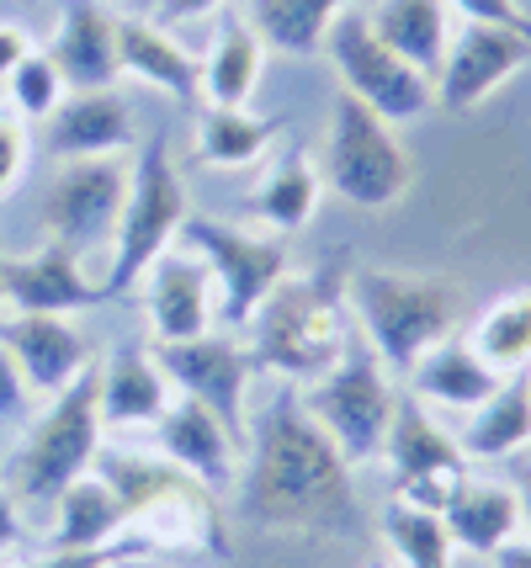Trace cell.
Here are the masks:
<instances>
[{"label":"cell","instance_id":"30","mask_svg":"<svg viewBox=\"0 0 531 568\" xmlns=\"http://www.w3.org/2000/svg\"><path fill=\"white\" fill-rule=\"evenodd\" d=\"M319 197H325V175H319V165L298 149V154H282L277 165L266 171V181L255 186L251 207L272 234H298V229L314 223Z\"/></svg>","mask_w":531,"mask_h":568},{"label":"cell","instance_id":"29","mask_svg":"<svg viewBox=\"0 0 531 568\" xmlns=\"http://www.w3.org/2000/svg\"><path fill=\"white\" fill-rule=\"evenodd\" d=\"M53 510H59L53 516V552H85V547L123 537V505L96 468L80 473L75 484L53 499Z\"/></svg>","mask_w":531,"mask_h":568},{"label":"cell","instance_id":"38","mask_svg":"<svg viewBox=\"0 0 531 568\" xmlns=\"http://www.w3.org/2000/svg\"><path fill=\"white\" fill-rule=\"evenodd\" d=\"M27 409V383H22V367L11 362V351L0 346V420L22 415Z\"/></svg>","mask_w":531,"mask_h":568},{"label":"cell","instance_id":"43","mask_svg":"<svg viewBox=\"0 0 531 568\" xmlns=\"http://www.w3.org/2000/svg\"><path fill=\"white\" fill-rule=\"evenodd\" d=\"M515 495H521V520H527V526H531V478H527V484H521V489H515Z\"/></svg>","mask_w":531,"mask_h":568},{"label":"cell","instance_id":"34","mask_svg":"<svg viewBox=\"0 0 531 568\" xmlns=\"http://www.w3.org/2000/svg\"><path fill=\"white\" fill-rule=\"evenodd\" d=\"M6 91H11V112L27 118V123H32V118H43V123H49L53 112H59V101L70 97V85H64L59 64H53L49 53H38V49L6 74Z\"/></svg>","mask_w":531,"mask_h":568},{"label":"cell","instance_id":"28","mask_svg":"<svg viewBox=\"0 0 531 568\" xmlns=\"http://www.w3.org/2000/svg\"><path fill=\"white\" fill-rule=\"evenodd\" d=\"M287 133V118H255L251 106H207L197 118V154L213 171H245L255 160H266V149Z\"/></svg>","mask_w":531,"mask_h":568},{"label":"cell","instance_id":"41","mask_svg":"<svg viewBox=\"0 0 531 568\" xmlns=\"http://www.w3.org/2000/svg\"><path fill=\"white\" fill-rule=\"evenodd\" d=\"M22 547V516H17V495L0 484V558Z\"/></svg>","mask_w":531,"mask_h":568},{"label":"cell","instance_id":"47","mask_svg":"<svg viewBox=\"0 0 531 568\" xmlns=\"http://www.w3.org/2000/svg\"><path fill=\"white\" fill-rule=\"evenodd\" d=\"M372 568H388V564H372Z\"/></svg>","mask_w":531,"mask_h":568},{"label":"cell","instance_id":"32","mask_svg":"<svg viewBox=\"0 0 531 568\" xmlns=\"http://www.w3.org/2000/svg\"><path fill=\"white\" fill-rule=\"evenodd\" d=\"M346 6L351 0H255V32L266 49L308 59V53L325 49L329 27Z\"/></svg>","mask_w":531,"mask_h":568},{"label":"cell","instance_id":"46","mask_svg":"<svg viewBox=\"0 0 531 568\" xmlns=\"http://www.w3.org/2000/svg\"><path fill=\"white\" fill-rule=\"evenodd\" d=\"M527 383H531V367H527Z\"/></svg>","mask_w":531,"mask_h":568},{"label":"cell","instance_id":"33","mask_svg":"<svg viewBox=\"0 0 531 568\" xmlns=\"http://www.w3.org/2000/svg\"><path fill=\"white\" fill-rule=\"evenodd\" d=\"M382 537L394 547L399 568H452L457 542H452V531H447V520H441V510L394 499L382 510Z\"/></svg>","mask_w":531,"mask_h":568},{"label":"cell","instance_id":"4","mask_svg":"<svg viewBox=\"0 0 531 568\" xmlns=\"http://www.w3.org/2000/svg\"><path fill=\"white\" fill-rule=\"evenodd\" d=\"M251 329V356L255 372H277L287 383H319L335 372L356 346V324L346 308V282L329 272L308 276H282L277 293L255 308Z\"/></svg>","mask_w":531,"mask_h":568},{"label":"cell","instance_id":"18","mask_svg":"<svg viewBox=\"0 0 531 568\" xmlns=\"http://www.w3.org/2000/svg\"><path fill=\"white\" fill-rule=\"evenodd\" d=\"M139 282H144V314H150L154 346L197 341L213 329V276L192 250H165Z\"/></svg>","mask_w":531,"mask_h":568},{"label":"cell","instance_id":"14","mask_svg":"<svg viewBox=\"0 0 531 568\" xmlns=\"http://www.w3.org/2000/svg\"><path fill=\"white\" fill-rule=\"evenodd\" d=\"M527 64H531V38L506 32V27L468 22L462 32H452L441 70L430 74L436 106H441L447 118H462V112L483 106V101L506 85L510 74H521Z\"/></svg>","mask_w":531,"mask_h":568},{"label":"cell","instance_id":"23","mask_svg":"<svg viewBox=\"0 0 531 568\" xmlns=\"http://www.w3.org/2000/svg\"><path fill=\"white\" fill-rule=\"evenodd\" d=\"M171 377L160 372L154 351L144 346H118L102 362V425H154L171 409Z\"/></svg>","mask_w":531,"mask_h":568},{"label":"cell","instance_id":"21","mask_svg":"<svg viewBox=\"0 0 531 568\" xmlns=\"http://www.w3.org/2000/svg\"><path fill=\"white\" fill-rule=\"evenodd\" d=\"M409 388L420 404H436V409H457V415H468V409H479L483 398L494 394L506 377L483 362L479 351L468 346V335H447L441 346H430L415 367L405 372Z\"/></svg>","mask_w":531,"mask_h":568},{"label":"cell","instance_id":"22","mask_svg":"<svg viewBox=\"0 0 531 568\" xmlns=\"http://www.w3.org/2000/svg\"><path fill=\"white\" fill-rule=\"evenodd\" d=\"M441 520H447L452 542L479 552V558H494L527 526L521 520V495L510 484H494V478H462L452 489V499H447Z\"/></svg>","mask_w":531,"mask_h":568},{"label":"cell","instance_id":"25","mask_svg":"<svg viewBox=\"0 0 531 568\" xmlns=\"http://www.w3.org/2000/svg\"><path fill=\"white\" fill-rule=\"evenodd\" d=\"M367 27L420 74L441 70L447 43H452V11H447V0H378Z\"/></svg>","mask_w":531,"mask_h":568},{"label":"cell","instance_id":"27","mask_svg":"<svg viewBox=\"0 0 531 568\" xmlns=\"http://www.w3.org/2000/svg\"><path fill=\"white\" fill-rule=\"evenodd\" d=\"M531 446V383L527 372L506 377L479 409H468V430H462V452L468 463H489V457H515Z\"/></svg>","mask_w":531,"mask_h":568},{"label":"cell","instance_id":"48","mask_svg":"<svg viewBox=\"0 0 531 568\" xmlns=\"http://www.w3.org/2000/svg\"><path fill=\"white\" fill-rule=\"evenodd\" d=\"M0 564H6V558H0Z\"/></svg>","mask_w":531,"mask_h":568},{"label":"cell","instance_id":"39","mask_svg":"<svg viewBox=\"0 0 531 568\" xmlns=\"http://www.w3.org/2000/svg\"><path fill=\"white\" fill-rule=\"evenodd\" d=\"M224 0H154V22L160 27H181V22H197V17H213Z\"/></svg>","mask_w":531,"mask_h":568},{"label":"cell","instance_id":"3","mask_svg":"<svg viewBox=\"0 0 531 568\" xmlns=\"http://www.w3.org/2000/svg\"><path fill=\"white\" fill-rule=\"evenodd\" d=\"M346 308L367 351L388 372H409L462 324V287L441 272L361 266L346 276Z\"/></svg>","mask_w":531,"mask_h":568},{"label":"cell","instance_id":"19","mask_svg":"<svg viewBox=\"0 0 531 568\" xmlns=\"http://www.w3.org/2000/svg\"><path fill=\"white\" fill-rule=\"evenodd\" d=\"M49 59L70 91H112L123 80L118 64V17L102 0H64Z\"/></svg>","mask_w":531,"mask_h":568},{"label":"cell","instance_id":"10","mask_svg":"<svg viewBox=\"0 0 531 568\" xmlns=\"http://www.w3.org/2000/svg\"><path fill=\"white\" fill-rule=\"evenodd\" d=\"M325 53H329V64H335V74H340V91L356 97L361 106H372L382 123H394V128L415 123V118H426L430 106H436L430 74L405 64V59L367 27V17L340 11L325 38Z\"/></svg>","mask_w":531,"mask_h":568},{"label":"cell","instance_id":"12","mask_svg":"<svg viewBox=\"0 0 531 568\" xmlns=\"http://www.w3.org/2000/svg\"><path fill=\"white\" fill-rule=\"evenodd\" d=\"M382 457H388V473H394V499L426 505V510H447L452 489L468 478L462 442L441 420H430L420 398H399V415L388 425Z\"/></svg>","mask_w":531,"mask_h":568},{"label":"cell","instance_id":"8","mask_svg":"<svg viewBox=\"0 0 531 568\" xmlns=\"http://www.w3.org/2000/svg\"><path fill=\"white\" fill-rule=\"evenodd\" d=\"M304 409L314 415V425L325 430L329 442L340 446L346 463H378L382 442H388V425L399 415V394H394V377L367 346H351V356L335 372H325L319 383H308Z\"/></svg>","mask_w":531,"mask_h":568},{"label":"cell","instance_id":"40","mask_svg":"<svg viewBox=\"0 0 531 568\" xmlns=\"http://www.w3.org/2000/svg\"><path fill=\"white\" fill-rule=\"evenodd\" d=\"M27 53H32V38H27L22 22H0V80L22 64Z\"/></svg>","mask_w":531,"mask_h":568},{"label":"cell","instance_id":"26","mask_svg":"<svg viewBox=\"0 0 531 568\" xmlns=\"http://www.w3.org/2000/svg\"><path fill=\"white\" fill-rule=\"evenodd\" d=\"M261 74H266V43H261V32L251 22H228L207 43V59H197V97L207 106H251Z\"/></svg>","mask_w":531,"mask_h":568},{"label":"cell","instance_id":"15","mask_svg":"<svg viewBox=\"0 0 531 568\" xmlns=\"http://www.w3.org/2000/svg\"><path fill=\"white\" fill-rule=\"evenodd\" d=\"M0 303L6 314H80L102 303V287L85 276L75 250L49 240L22 255H0Z\"/></svg>","mask_w":531,"mask_h":568},{"label":"cell","instance_id":"24","mask_svg":"<svg viewBox=\"0 0 531 568\" xmlns=\"http://www.w3.org/2000/svg\"><path fill=\"white\" fill-rule=\"evenodd\" d=\"M118 64H123V74L144 80L165 97H197V59L181 49L154 17H118Z\"/></svg>","mask_w":531,"mask_h":568},{"label":"cell","instance_id":"42","mask_svg":"<svg viewBox=\"0 0 531 568\" xmlns=\"http://www.w3.org/2000/svg\"><path fill=\"white\" fill-rule=\"evenodd\" d=\"M494 564L500 568H531V542H506L494 552Z\"/></svg>","mask_w":531,"mask_h":568},{"label":"cell","instance_id":"13","mask_svg":"<svg viewBox=\"0 0 531 568\" xmlns=\"http://www.w3.org/2000/svg\"><path fill=\"white\" fill-rule=\"evenodd\" d=\"M154 362L181 398H197L245 442V430H251L245 425V388L255 377V356L239 335L207 329L197 341H165V346H154Z\"/></svg>","mask_w":531,"mask_h":568},{"label":"cell","instance_id":"11","mask_svg":"<svg viewBox=\"0 0 531 568\" xmlns=\"http://www.w3.org/2000/svg\"><path fill=\"white\" fill-rule=\"evenodd\" d=\"M127 202V165L118 154L102 160H64L59 175L43 192V229H49L53 245L75 250H112L118 219H123Z\"/></svg>","mask_w":531,"mask_h":568},{"label":"cell","instance_id":"7","mask_svg":"<svg viewBox=\"0 0 531 568\" xmlns=\"http://www.w3.org/2000/svg\"><path fill=\"white\" fill-rule=\"evenodd\" d=\"M186 219H192V202H186V181L171 160V139L154 133L127 171V202L123 219H118V234H112V266H106L102 297L133 293L139 276L150 272L171 250V240L186 229Z\"/></svg>","mask_w":531,"mask_h":568},{"label":"cell","instance_id":"36","mask_svg":"<svg viewBox=\"0 0 531 568\" xmlns=\"http://www.w3.org/2000/svg\"><path fill=\"white\" fill-rule=\"evenodd\" d=\"M27 154H32V139H27V118L17 112H0V202L22 186L27 175Z\"/></svg>","mask_w":531,"mask_h":568},{"label":"cell","instance_id":"2","mask_svg":"<svg viewBox=\"0 0 531 568\" xmlns=\"http://www.w3.org/2000/svg\"><path fill=\"white\" fill-rule=\"evenodd\" d=\"M91 468L102 473L106 489L123 505V531H139L154 552L176 547V552H218V558H228L218 495L207 484H197L192 473L171 468L160 452L102 446Z\"/></svg>","mask_w":531,"mask_h":568},{"label":"cell","instance_id":"44","mask_svg":"<svg viewBox=\"0 0 531 568\" xmlns=\"http://www.w3.org/2000/svg\"><path fill=\"white\" fill-rule=\"evenodd\" d=\"M106 568H160V564H150V558H123V564H106Z\"/></svg>","mask_w":531,"mask_h":568},{"label":"cell","instance_id":"35","mask_svg":"<svg viewBox=\"0 0 531 568\" xmlns=\"http://www.w3.org/2000/svg\"><path fill=\"white\" fill-rule=\"evenodd\" d=\"M154 547L139 537V531H123L102 547H85V552H53V558H38V564H17V568H106V564H123V558H150ZM6 568V564H0Z\"/></svg>","mask_w":531,"mask_h":568},{"label":"cell","instance_id":"5","mask_svg":"<svg viewBox=\"0 0 531 568\" xmlns=\"http://www.w3.org/2000/svg\"><path fill=\"white\" fill-rule=\"evenodd\" d=\"M96 452H102V362H91L70 388H59L49 409L27 425L6 489L17 495V505H49L80 473H91Z\"/></svg>","mask_w":531,"mask_h":568},{"label":"cell","instance_id":"45","mask_svg":"<svg viewBox=\"0 0 531 568\" xmlns=\"http://www.w3.org/2000/svg\"><path fill=\"white\" fill-rule=\"evenodd\" d=\"M0 97H6V80H0Z\"/></svg>","mask_w":531,"mask_h":568},{"label":"cell","instance_id":"20","mask_svg":"<svg viewBox=\"0 0 531 568\" xmlns=\"http://www.w3.org/2000/svg\"><path fill=\"white\" fill-rule=\"evenodd\" d=\"M49 149L59 160H102L133 149V106L118 91H70L49 118Z\"/></svg>","mask_w":531,"mask_h":568},{"label":"cell","instance_id":"9","mask_svg":"<svg viewBox=\"0 0 531 568\" xmlns=\"http://www.w3.org/2000/svg\"><path fill=\"white\" fill-rule=\"evenodd\" d=\"M181 240L213 276V297H218V314H224L228 329H245L255 320V308L277 293V282L287 276V250H282L277 234H255L239 223L192 213Z\"/></svg>","mask_w":531,"mask_h":568},{"label":"cell","instance_id":"31","mask_svg":"<svg viewBox=\"0 0 531 568\" xmlns=\"http://www.w3.org/2000/svg\"><path fill=\"white\" fill-rule=\"evenodd\" d=\"M468 346L479 351L500 377L527 372L531 367V287H515V293L494 297L479 314V324L468 329Z\"/></svg>","mask_w":531,"mask_h":568},{"label":"cell","instance_id":"16","mask_svg":"<svg viewBox=\"0 0 531 568\" xmlns=\"http://www.w3.org/2000/svg\"><path fill=\"white\" fill-rule=\"evenodd\" d=\"M154 452L171 468L192 473L197 484H207L213 495L228 489L239 478V436L228 430L213 409H203L197 398H171V409L154 420Z\"/></svg>","mask_w":531,"mask_h":568},{"label":"cell","instance_id":"6","mask_svg":"<svg viewBox=\"0 0 531 568\" xmlns=\"http://www.w3.org/2000/svg\"><path fill=\"white\" fill-rule=\"evenodd\" d=\"M319 175L335 197L356 207V213H388L409 197L415 186V160H409L399 128L382 123L372 106H361L356 97H335L325 128V160Z\"/></svg>","mask_w":531,"mask_h":568},{"label":"cell","instance_id":"1","mask_svg":"<svg viewBox=\"0 0 531 568\" xmlns=\"http://www.w3.org/2000/svg\"><path fill=\"white\" fill-rule=\"evenodd\" d=\"M239 510L251 526L287 531V537L335 542L361 531L351 463L314 425L293 388H282L251 430V457L239 468Z\"/></svg>","mask_w":531,"mask_h":568},{"label":"cell","instance_id":"17","mask_svg":"<svg viewBox=\"0 0 531 568\" xmlns=\"http://www.w3.org/2000/svg\"><path fill=\"white\" fill-rule=\"evenodd\" d=\"M0 346L22 367V383L32 394H59L80 372L91 367V346L70 314H6L0 320Z\"/></svg>","mask_w":531,"mask_h":568},{"label":"cell","instance_id":"37","mask_svg":"<svg viewBox=\"0 0 531 568\" xmlns=\"http://www.w3.org/2000/svg\"><path fill=\"white\" fill-rule=\"evenodd\" d=\"M447 11H457L462 22L506 27V32H521V38H531V11L521 6V0H447Z\"/></svg>","mask_w":531,"mask_h":568}]
</instances>
